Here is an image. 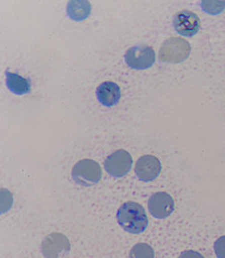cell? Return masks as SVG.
Returning a JSON list of instances; mask_svg holds the SVG:
<instances>
[{"instance_id": "15", "label": "cell", "mask_w": 225, "mask_h": 258, "mask_svg": "<svg viewBox=\"0 0 225 258\" xmlns=\"http://www.w3.org/2000/svg\"><path fill=\"white\" fill-rule=\"evenodd\" d=\"M214 248L217 258H225V236L219 237L214 242Z\"/></svg>"}, {"instance_id": "11", "label": "cell", "mask_w": 225, "mask_h": 258, "mask_svg": "<svg viewBox=\"0 0 225 258\" xmlns=\"http://www.w3.org/2000/svg\"><path fill=\"white\" fill-rule=\"evenodd\" d=\"M5 76H6V86L15 95L22 96L30 92L31 83L28 79L19 76L17 74H12L9 71L5 72Z\"/></svg>"}, {"instance_id": "9", "label": "cell", "mask_w": 225, "mask_h": 258, "mask_svg": "<svg viewBox=\"0 0 225 258\" xmlns=\"http://www.w3.org/2000/svg\"><path fill=\"white\" fill-rule=\"evenodd\" d=\"M148 209L153 217L164 219L171 215L174 211V201L170 195L165 192H158L149 199Z\"/></svg>"}, {"instance_id": "4", "label": "cell", "mask_w": 225, "mask_h": 258, "mask_svg": "<svg viewBox=\"0 0 225 258\" xmlns=\"http://www.w3.org/2000/svg\"><path fill=\"white\" fill-rule=\"evenodd\" d=\"M125 61L133 70H146L151 68L156 61V53L153 47L145 44H139L129 47L125 54Z\"/></svg>"}, {"instance_id": "12", "label": "cell", "mask_w": 225, "mask_h": 258, "mask_svg": "<svg viewBox=\"0 0 225 258\" xmlns=\"http://www.w3.org/2000/svg\"><path fill=\"white\" fill-rule=\"evenodd\" d=\"M91 13V5L87 0H71L68 2L67 14L75 22L86 20Z\"/></svg>"}, {"instance_id": "8", "label": "cell", "mask_w": 225, "mask_h": 258, "mask_svg": "<svg viewBox=\"0 0 225 258\" xmlns=\"http://www.w3.org/2000/svg\"><path fill=\"white\" fill-rule=\"evenodd\" d=\"M161 164L160 160L153 155L141 156L136 164L134 172L139 179L144 182L155 180L161 173Z\"/></svg>"}, {"instance_id": "16", "label": "cell", "mask_w": 225, "mask_h": 258, "mask_svg": "<svg viewBox=\"0 0 225 258\" xmlns=\"http://www.w3.org/2000/svg\"><path fill=\"white\" fill-rule=\"evenodd\" d=\"M178 258H205L201 253L194 250H186L183 251Z\"/></svg>"}, {"instance_id": "13", "label": "cell", "mask_w": 225, "mask_h": 258, "mask_svg": "<svg viewBox=\"0 0 225 258\" xmlns=\"http://www.w3.org/2000/svg\"><path fill=\"white\" fill-rule=\"evenodd\" d=\"M154 249L150 245L145 243H140L130 248L129 258H154Z\"/></svg>"}, {"instance_id": "6", "label": "cell", "mask_w": 225, "mask_h": 258, "mask_svg": "<svg viewBox=\"0 0 225 258\" xmlns=\"http://www.w3.org/2000/svg\"><path fill=\"white\" fill-rule=\"evenodd\" d=\"M132 158L128 151L119 150L107 156L105 161V169L108 174L114 177H122L130 171Z\"/></svg>"}, {"instance_id": "5", "label": "cell", "mask_w": 225, "mask_h": 258, "mask_svg": "<svg viewBox=\"0 0 225 258\" xmlns=\"http://www.w3.org/2000/svg\"><path fill=\"white\" fill-rule=\"evenodd\" d=\"M41 250L46 258H63L70 252L71 244L64 234L53 232L43 238Z\"/></svg>"}, {"instance_id": "7", "label": "cell", "mask_w": 225, "mask_h": 258, "mask_svg": "<svg viewBox=\"0 0 225 258\" xmlns=\"http://www.w3.org/2000/svg\"><path fill=\"white\" fill-rule=\"evenodd\" d=\"M173 26L176 32L180 35L185 37H193L200 29V20L193 12L184 10L174 16Z\"/></svg>"}, {"instance_id": "3", "label": "cell", "mask_w": 225, "mask_h": 258, "mask_svg": "<svg viewBox=\"0 0 225 258\" xmlns=\"http://www.w3.org/2000/svg\"><path fill=\"white\" fill-rule=\"evenodd\" d=\"M102 169L94 160L83 159L77 162L73 168L72 177L76 184L84 187L94 186L102 179Z\"/></svg>"}, {"instance_id": "2", "label": "cell", "mask_w": 225, "mask_h": 258, "mask_svg": "<svg viewBox=\"0 0 225 258\" xmlns=\"http://www.w3.org/2000/svg\"><path fill=\"white\" fill-rule=\"evenodd\" d=\"M191 50V44L185 39L170 38L162 43L159 58L163 63L178 64L184 62L190 56Z\"/></svg>"}, {"instance_id": "14", "label": "cell", "mask_w": 225, "mask_h": 258, "mask_svg": "<svg viewBox=\"0 0 225 258\" xmlns=\"http://www.w3.org/2000/svg\"><path fill=\"white\" fill-rule=\"evenodd\" d=\"M201 4L204 11L212 15L219 14L225 8V1H202Z\"/></svg>"}, {"instance_id": "1", "label": "cell", "mask_w": 225, "mask_h": 258, "mask_svg": "<svg viewBox=\"0 0 225 258\" xmlns=\"http://www.w3.org/2000/svg\"><path fill=\"white\" fill-rule=\"evenodd\" d=\"M116 217L119 226L132 234L143 232L149 223L145 209L134 202H128L122 205L117 211Z\"/></svg>"}, {"instance_id": "10", "label": "cell", "mask_w": 225, "mask_h": 258, "mask_svg": "<svg viewBox=\"0 0 225 258\" xmlns=\"http://www.w3.org/2000/svg\"><path fill=\"white\" fill-rule=\"evenodd\" d=\"M97 97L99 101L107 107L116 105L121 98V91L118 85L111 81L103 82L97 88Z\"/></svg>"}]
</instances>
